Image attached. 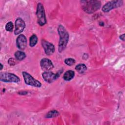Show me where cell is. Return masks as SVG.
I'll return each instance as SVG.
<instances>
[{
  "label": "cell",
  "instance_id": "cell-21",
  "mask_svg": "<svg viewBox=\"0 0 125 125\" xmlns=\"http://www.w3.org/2000/svg\"><path fill=\"white\" fill-rule=\"evenodd\" d=\"M0 70H2V68H3V65L0 63Z\"/></svg>",
  "mask_w": 125,
  "mask_h": 125
},
{
  "label": "cell",
  "instance_id": "cell-5",
  "mask_svg": "<svg viewBox=\"0 0 125 125\" xmlns=\"http://www.w3.org/2000/svg\"><path fill=\"white\" fill-rule=\"evenodd\" d=\"M22 73L24 82L26 84L37 87H40L42 86L41 82L35 79L29 73L25 71L22 72Z\"/></svg>",
  "mask_w": 125,
  "mask_h": 125
},
{
  "label": "cell",
  "instance_id": "cell-20",
  "mask_svg": "<svg viewBox=\"0 0 125 125\" xmlns=\"http://www.w3.org/2000/svg\"><path fill=\"white\" fill-rule=\"evenodd\" d=\"M119 38H120V39L121 40H122V41H125V34H123L120 35V37H119Z\"/></svg>",
  "mask_w": 125,
  "mask_h": 125
},
{
  "label": "cell",
  "instance_id": "cell-16",
  "mask_svg": "<svg viewBox=\"0 0 125 125\" xmlns=\"http://www.w3.org/2000/svg\"><path fill=\"white\" fill-rule=\"evenodd\" d=\"M38 42V37L35 34H33L29 39V45L31 47L34 46Z\"/></svg>",
  "mask_w": 125,
  "mask_h": 125
},
{
  "label": "cell",
  "instance_id": "cell-19",
  "mask_svg": "<svg viewBox=\"0 0 125 125\" xmlns=\"http://www.w3.org/2000/svg\"><path fill=\"white\" fill-rule=\"evenodd\" d=\"M16 60L13 58H10L8 61V63L10 65H11V66L15 65L16 64Z\"/></svg>",
  "mask_w": 125,
  "mask_h": 125
},
{
  "label": "cell",
  "instance_id": "cell-2",
  "mask_svg": "<svg viewBox=\"0 0 125 125\" xmlns=\"http://www.w3.org/2000/svg\"><path fill=\"white\" fill-rule=\"evenodd\" d=\"M81 3L83 10L88 14H92L97 11L101 5V1L96 0H82Z\"/></svg>",
  "mask_w": 125,
  "mask_h": 125
},
{
  "label": "cell",
  "instance_id": "cell-9",
  "mask_svg": "<svg viewBox=\"0 0 125 125\" xmlns=\"http://www.w3.org/2000/svg\"><path fill=\"white\" fill-rule=\"evenodd\" d=\"M25 27L24 21L21 18H18L15 21V30L14 31L15 35H17L21 33Z\"/></svg>",
  "mask_w": 125,
  "mask_h": 125
},
{
  "label": "cell",
  "instance_id": "cell-1",
  "mask_svg": "<svg viewBox=\"0 0 125 125\" xmlns=\"http://www.w3.org/2000/svg\"><path fill=\"white\" fill-rule=\"evenodd\" d=\"M58 32L59 35L60 40L58 43V51L62 52L66 47L69 41V34L65 28L62 25H59L58 27Z\"/></svg>",
  "mask_w": 125,
  "mask_h": 125
},
{
  "label": "cell",
  "instance_id": "cell-17",
  "mask_svg": "<svg viewBox=\"0 0 125 125\" xmlns=\"http://www.w3.org/2000/svg\"><path fill=\"white\" fill-rule=\"evenodd\" d=\"M14 27V25H13V23L12 21H9L8 22H7V23L5 25V28L6 29V31H9V32H11L13 30Z\"/></svg>",
  "mask_w": 125,
  "mask_h": 125
},
{
  "label": "cell",
  "instance_id": "cell-13",
  "mask_svg": "<svg viewBox=\"0 0 125 125\" xmlns=\"http://www.w3.org/2000/svg\"><path fill=\"white\" fill-rule=\"evenodd\" d=\"M76 70L80 74L83 73L87 70L86 66L83 63H80L77 65L75 67Z\"/></svg>",
  "mask_w": 125,
  "mask_h": 125
},
{
  "label": "cell",
  "instance_id": "cell-8",
  "mask_svg": "<svg viewBox=\"0 0 125 125\" xmlns=\"http://www.w3.org/2000/svg\"><path fill=\"white\" fill-rule=\"evenodd\" d=\"M41 43L46 55L49 56L54 53L55 48L54 45L52 43L42 39V40Z\"/></svg>",
  "mask_w": 125,
  "mask_h": 125
},
{
  "label": "cell",
  "instance_id": "cell-4",
  "mask_svg": "<svg viewBox=\"0 0 125 125\" xmlns=\"http://www.w3.org/2000/svg\"><path fill=\"white\" fill-rule=\"evenodd\" d=\"M0 81L6 83H16L20 82V79L18 76L15 74L8 72H0Z\"/></svg>",
  "mask_w": 125,
  "mask_h": 125
},
{
  "label": "cell",
  "instance_id": "cell-10",
  "mask_svg": "<svg viewBox=\"0 0 125 125\" xmlns=\"http://www.w3.org/2000/svg\"><path fill=\"white\" fill-rule=\"evenodd\" d=\"M40 65L42 69L45 71H49L54 67L52 61L47 58L42 59L40 62Z\"/></svg>",
  "mask_w": 125,
  "mask_h": 125
},
{
  "label": "cell",
  "instance_id": "cell-3",
  "mask_svg": "<svg viewBox=\"0 0 125 125\" xmlns=\"http://www.w3.org/2000/svg\"><path fill=\"white\" fill-rule=\"evenodd\" d=\"M36 15L37 17L38 23L40 26H43L46 23L47 21L45 14V10L43 5L42 3H38Z\"/></svg>",
  "mask_w": 125,
  "mask_h": 125
},
{
  "label": "cell",
  "instance_id": "cell-15",
  "mask_svg": "<svg viewBox=\"0 0 125 125\" xmlns=\"http://www.w3.org/2000/svg\"><path fill=\"white\" fill-rule=\"evenodd\" d=\"M60 114L59 112L56 110H52L49 111L45 115V118H55L59 116Z\"/></svg>",
  "mask_w": 125,
  "mask_h": 125
},
{
  "label": "cell",
  "instance_id": "cell-6",
  "mask_svg": "<svg viewBox=\"0 0 125 125\" xmlns=\"http://www.w3.org/2000/svg\"><path fill=\"white\" fill-rule=\"evenodd\" d=\"M63 72V70H60L56 73L50 71H45L42 73V77L44 80L48 83H51L56 80Z\"/></svg>",
  "mask_w": 125,
  "mask_h": 125
},
{
  "label": "cell",
  "instance_id": "cell-11",
  "mask_svg": "<svg viewBox=\"0 0 125 125\" xmlns=\"http://www.w3.org/2000/svg\"><path fill=\"white\" fill-rule=\"evenodd\" d=\"M27 45V39L25 36L23 34L19 35L16 39L17 47L20 50H24Z\"/></svg>",
  "mask_w": 125,
  "mask_h": 125
},
{
  "label": "cell",
  "instance_id": "cell-18",
  "mask_svg": "<svg viewBox=\"0 0 125 125\" xmlns=\"http://www.w3.org/2000/svg\"><path fill=\"white\" fill-rule=\"evenodd\" d=\"M75 62H76L75 60L73 58H67V59H65L64 60L65 63L66 65L69 66L73 65V64H75Z\"/></svg>",
  "mask_w": 125,
  "mask_h": 125
},
{
  "label": "cell",
  "instance_id": "cell-7",
  "mask_svg": "<svg viewBox=\"0 0 125 125\" xmlns=\"http://www.w3.org/2000/svg\"><path fill=\"white\" fill-rule=\"evenodd\" d=\"M123 4V1L121 0H115L108 1L102 7V11L104 12H108L110 10L121 6Z\"/></svg>",
  "mask_w": 125,
  "mask_h": 125
},
{
  "label": "cell",
  "instance_id": "cell-14",
  "mask_svg": "<svg viewBox=\"0 0 125 125\" xmlns=\"http://www.w3.org/2000/svg\"><path fill=\"white\" fill-rule=\"evenodd\" d=\"M14 55L16 59L19 61H22L26 57L25 53L21 51H18L16 52Z\"/></svg>",
  "mask_w": 125,
  "mask_h": 125
},
{
  "label": "cell",
  "instance_id": "cell-12",
  "mask_svg": "<svg viewBox=\"0 0 125 125\" xmlns=\"http://www.w3.org/2000/svg\"><path fill=\"white\" fill-rule=\"evenodd\" d=\"M74 76H75L74 71L72 70H68L64 73L63 75V79L65 81H69L74 78Z\"/></svg>",
  "mask_w": 125,
  "mask_h": 125
}]
</instances>
